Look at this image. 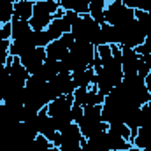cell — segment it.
<instances>
[{"label":"cell","mask_w":151,"mask_h":151,"mask_svg":"<svg viewBox=\"0 0 151 151\" xmlns=\"http://www.w3.org/2000/svg\"><path fill=\"white\" fill-rule=\"evenodd\" d=\"M9 47H11V39L9 40H0V65H5L7 58L11 56Z\"/></svg>","instance_id":"24"},{"label":"cell","mask_w":151,"mask_h":151,"mask_svg":"<svg viewBox=\"0 0 151 151\" xmlns=\"http://www.w3.org/2000/svg\"><path fill=\"white\" fill-rule=\"evenodd\" d=\"M139 151H151V146L150 148H144V150H139Z\"/></svg>","instance_id":"32"},{"label":"cell","mask_w":151,"mask_h":151,"mask_svg":"<svg viewBox=\"0 0 151 151\" xmlns=\"http://www.w3.org/2000/svg\"><path fill=\"white\" fill-rule=\"evenodd\" d=\"M18 0H0V7L2 5H5V4H16Z\"/></svg>","instance_id":"29"},{"label":"cell","mask_w":151,"mask_h":151,"mask_svg":"<svg viewBox=\"0 0 151 151\" xmlns=\"http://www.w3.org/2000/svg\"><path fill=\"white\" fill-rule=\"evenodd\" d=\"M88 2H91V0H88Z\"/></svg>","instance_id":"34"},{"label":"cell","mask_w":151,"mask_h":151,"mask_svg":"<svg viewBox=\"0 0 151 151\" xmlns=\"http://www.w3.org/2000/svg\"><path fill=\"white\" fill-rule=\"evenodd\" d=\"M72 106H74V97L72 95H62V97H56L55 100H51L46 106V111L49 116H56V114L70 113Z\"/></svg>","instance_id":"12"},{"label":"cell","mask_w":151,"mask_h":151,"mask_svg":"<svg viewBox=\"0 0 151 151\" xmlns=\"http://www.w3.org/2000/svg\"><path fill=\"white\" fill-rule=\"evenodd\" d=\"M34 14V2H28V0H18L14 4V16L12 19H25L28 21Z\"/></svg>","instance_id":"14"},{"label":"cell","mask_w":151,"mask_h":151,"mask_svg":"<svg viewBox=\"0 0 151 151\" xmlns=\"http://www.w3.org/2000/svg\"><path fill=\"white\" fill-rule=\"evenodd\" d=\"M11 30H12V34H11V40H12V39L28 37V35L34 32L32 27H30V23L25 21V19H12V21H11Z\"/></svg>","instance_id":"15"},{"label":"cell","mask_w":151,"mask_h":151,"mask_svg":"<svg viewBox=\"0 0 151 151\" xmlns=\"http://www.w3.org/2000/svg\"><path fill=\"white\" fill-rule=\"evenodd\" d=\"M106 135H107V146H109V150L119 151V150H128V148H132V142H130V141H127L125 137H121L119 134H116V132L109 130V128H107Z\"/></svg>","instance_id":"16"},{"label":"cell","mask_w":151,"mask_h":151,"mask_svg":"<svg viewBox=\"0 0 151 151\" xmlns=\"http://www.w3.org/2000/svg\"><path fill=\"white\" fill-rule=\"evenodd\" d=\"M135 19V11L127 7L121 0H111L106 5V23L113 27H121Z\"/></svg>","instance_id":"7"},{"label":"cell","mask_w":151,"mask_h":151,"mask_svg":"<svg viewBox=\"0 0 151 151\" xmlns=\"http://www.w3.org/2000/svg\"><path fill=\"white\" fill-rule=\"evenodd\" d=\"M58 4L63 11H74L77 14H88L90 11L88 0H58Z\"/></svg>","instance_id":"17"},{"label":"cell","mask_w":151,"mask_h":151,"mask_svg":"<svg viewBox=\"0 0 151 151\" xmlns=\"http://www.w3.org/2000/svg\"><path fill=\"white\" fill-rule=\"evenodd\" d=\"M60 9L58 0H37L34 4V14L28 19L32 30H46L55 19V12Z\"/></svg>","instance_id":"3"},{"label":"cell","mask_w":151,"mask_h":151,"mask_svg":"<svg viewBox=\"0 0 151 151\" xmlns=\"http://www.w3.org/2000/svg\"><path fill=\"white\" fill-rule=\"evenodd\" d=\"M109 130H113V132H116V134H119L121 137H125L127 141L132 142V132H130V128H128L125 123H111V125H109Z\"/></svg>","instance_id":"21"},{"label":"cell","mask_w":151,"mask_h":151,"mask_svg":"<svg viewBox=\"0 0 151 151\" xmlns=\"http://www.w3.org/2000/svg\"><path fill=\"white\" fill-rule=\"evenodd\" d=\"M28 2H34V4H35V2H37V0H28Z\"/></svg>","instance_id":"33"},{"label":"cell","mask_w":151,"mask_h":151,"mask_svg":"<svg viewBox=\"0 0 151 151\" xmlns=\"http://www.w3.org/2000/svg\"><path fill=\"white\" fill-rule=\"evenodd\" d=\"M14 16V4H5L0 7V25L11 23Z\"/></svg>","instance_id":"20"},{"label":"cell","mask_w":151,"mask_h":151,"mask_svg":"<svg viewBox=\"0 0 151 151\" xmlns=\"http://www.w3.org/2000/svg\"><path fill=\"white\" fill-rule=\"evenodd\" d=\"M134 49H135L137 55H151V40L150 39H146L142 44H139V46L134 47Z\"/></svg>","instance_id":"25"},{"label":"cell","mask_w":151,"mask_h":151,"mask_svg":"<svg viewBox=\"0 0 151 151\" xmlns=\"http://www.w3.org/2000/svg\"><path fill=\"white\" fill-rule=\"evenodd\" d=\"M70 34L74 35L76 40L81 42H90L95 47L102 46V39H100V25L90 16V14H79L77 19L72 23Z\"/></svg>","instance_id":"1"},{"label":"cell","mask_w":151,"mask_h":151,"mask_svg":"<svg viewBox=\"0 0 151 151\" xmlns=\"http://www.w3.org/2000/svg\"><path fill=\"white\" fill-rule=\"evenodd\" d=\"M141 127H151V102L141 106Z\"/></svg>","instance_id":"23"},{"label":"cell","mask_w":151,"mask_h":151,"mask_svg":"<svg viewBox=\"0 0 151 151\" xmlns=\"http://www.w3.org/2000/svg\"><path fill=\"white\" fill-rule=\"evenodd\" d=\"M70 76H72L76 88H91L95 84V70L91 67L84 70H74L70 72Z\"/></svg>","instance_id":"13"},{"label":"cell","mask_w":151,"mask_h":151,"mask_svg":"<svg viewBox=\"0 0 151 151\" xmlns=\"http://www.w3.org/2000/svg\"><path fill=\"white\" fill-rule=\"evenodd\" d=\"M19 62L32 76L46 62V47H34V49L27 51L23 56H19Z\"/></svg>","instance_id":"8"},{"label":"cell","mask_w":151,"mask_h":151,"mask_svg":"<svg viewBox=\"0 0 151 151\" xmlns=\"http://www.w3.org/2000/svg\"><path fill=\"white\" fill-rule=\"evenodd\" d=\"M83 113H84V109L81 107V106H72V109H70V118H72V121L74 123H79L81 121V118H83Z\"/></svg>","instance_id":"26"},{"label":"cell","mask_w":151,"mask_h":151,"mask_svg":"<svg viewBox=\"0 0 151 151\" xmlns=\"http://www.w3.org/2000/svg\"><path fill=\"white\" fill-rule=\"evenodd\" d=\"M37 134L44 135V137H47L51 142H53V139H55L56 134H58L56 125H55V119H53V116L47 114L46 107L40 109L39 114H37Z\"/></svg>","instance_id":"10"},{"label":"cell","mask_w":151,"mask_h":151,"mask_svg":"<svg viewBox=\"0 0 151 151\" xmlns=\"http://www.w3.org/2000/svg\"><path fill=\"white\" fill-rule=\"evenodd\" d=\"M53 119H55V125H56V130H58V132H60V130H63L65 127H69L70 123H74V121H72V118H70V113L56 114V116H53Z\"/></svg>","instance_id":"22"},{"label":"cell","mask_w":151,"mask_h":151,"mask_svg":"<svg viewBox=\"0 0 151 151\" xmlns=\"http://www.w3.org/2000/svg\"><path fill=\"white\" fill-rule=\"evenodd\" d=\"M11 34H12V30H11V23L0 25V39L7 40V39H11Z\"/></svg>","instance_id":"27"},{"label":"cell","mask_w":151,"mask_h":151,"mask_svg":"<svg viewBox=\"0 0 151 151\" xmlns=\"http://www.w3.org/2000/svg\"><path fill=\"white\" fill-rule=\"evenodd\" d=\"M132 146H135L139 150L150 148L151 146V127H141L137 130V134L132 139Z\"/></svg>","instance_id":"18"},{"label":"cell","mask_w":151,"mask_h":151,"mask_svg":"<svg viewBox=\"0 0 151 151\" xmlns=\"http://www.w3.org/2000/svg\"><path fill=\"white\" fill-rule=\"evenodd\" d=\"M121 69H123V77L137 74V69H139V55L135 53L134 47H121Z\"/></svg>","instance_id":"11"},{"label":"cell","mask_w":151,"mask_h":151,"mask_svg":"<svg viewBox=\"0 0 151 151\" xmlns=\"http://www.w3.org/2000/svg\"><path fill=\"white\" fill-rule=\"evenodd\" d=\"M151 70V55H139V69L137 74L141 77H146Z\"/></svg>","instance_id":"19"},{"label":"cell","mask_w":151,"mask_h":151,"mask_svg":"<svg viewBox=\"0 0 151 151\" xmlns=\"http://www.w3.org/2000/svg\"><path fill=\"white\" fill-rule=\"evenodd\" d=\"M83 141L84 137L77 123H70L69 127H65L63 130L56 134V137L53 139V146H56L60 151H81Z\"/></svg>","instance_id":"5"},{"label":"cell","mask_w":151,"mask_h":151,"mask_svg":"<svg viewBox=\"0 0 151 151\" xmlns=\"http://www.w3.org/2000/svg\"><path fill=\"white\" fill-rule=\"evenodd\" d=\"M114 28H116V42L121 47H137L139 44L146 40V35L141 30L137 19L127 25H121V27H114Z\"/></svg>","instance_id":"6"},{"label":"cell","mask_w":151,"mask_h":151,"mask_svg":"<svg viewBox=\"0 0 151 151\" xmlns=\"http://www.w3.org/2000/svg\"><path fill=\"white\" fill-rule=\"evenodd\" d=\"M81 134L84 139H90V137H95L99 134H104L107 132L109 125L106 121H102V104L100 106H88L84 107V113L81 121L77 123Z\"/></svg>","instance_id":"2"},{"label":"cell","mask_w":151,"mask_h":151,"mask_svg":"<svg viewBox=\"0 0 151 151\" xmlns=\"http://www.w3.org/2000/svg\"><path fill=\"white\" fill-rule=\"evenodd\" d=\"M144 83H146V88H148V91H150V95H151V70H150V74L144 77Z\"/></svg>","instance_id":"28"},{"label":"cell","mask_w":151,"mask_h":151,"mask_svg":"<svg viewBox=\"0 0 151 151\" xmlns=\"http://www.w3.org/2000/svg\"><path fill=\"white\" fill-rule=\"evenodd\" d=\"M114 151V150H113ZM119 151H139V148H135V146H132V148H128V150H119Z\"/></svg>","instance_id":"30"},{"label":"cell","mask_w":151,"mask_h":151,"mask_svg":"<svg viewBox=\"0 0 151 151\" xmlns=\"http://www.w3.org/2000/svg\"><path fill=\"white\" fill-rule=\"evenodd\" d=\"M146 12H150L151 14V0H150V4H148V11H146Z\"/></svg>","instance_id":"31"},{"label":"cell","mask_w":151,"mask_h":151,"mask_svg":"<svg viewBox=\"0 0 151 151\" xmlns=\"http://www.w3.org/2000/svg\"><path fill=\"white\" fill-rule=\"evenodd\" d=\"M49 86L51 90L55 91L56 97H62V95H72L76 90L74 81H72V76L69 72H58L51 81H49Z\"/></svg>","instance_id":"9"},{"label":"cell","mask_w":151,"mask_h":151,"mask_svg":"<svg viewBox=\"0 0 151 151\" xmlns=\"http://www.w3.org/2000/svg\"><path fill=\"white\" fill-rule=\"evenodd\" d=\"M121 84L125 86V91H127V95H128V100H130L135 107H141V106L151 102V95H150V91H148V88H146L144 77H141L139 74L123 77Z\"/></svg>","instance_id":"4"}]
</instances>
